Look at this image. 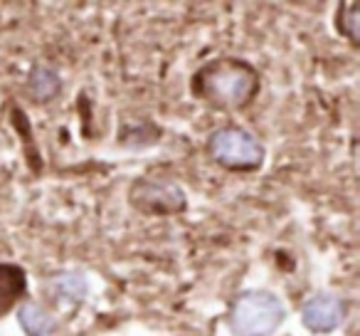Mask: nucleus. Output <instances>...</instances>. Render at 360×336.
<instances>
[{"mask_svg": "<svg viewBox=\"0 0 360 336\" xmlns=\"http://www.w3.org/2000/svg\"><path fill=\"white\" fill-rule=\"evenodd\" d=\"M55 292L60 299H72V301H79L82 297L86 294V285L79 280L77 275H62L55 280Z\"/></svg>", "mask_w": 360, "mask_h": 336, "instance_id": "obj_10", "label": "nucleus"}, {"mask_svg": "<svg viewBox=\"0 0 360 336\" xmlns=\"http://www.w3.org/2000/svg\"><path fill=\"white\" fill-rule=\"evenodd\" d=\"M207 154L227 171L252 173L264 163V146L257 141V136H252L245 129H237V126L217 129L207 139Z\"/></svg>", "mask_w": 360, "mask_h": 336, "instance_id": "obj_3", "label": "nucleus"}, {"mask_svg": "<svg viewBox=\"0 0 360 336\" xmlns=\"http://www.w3.org/2000/svg\"><path fill=\"white\" fill-rule=\"evenodd\" d=\"M18 319H20V326L27 336H50L52 331L57 329L55 316H52L50 311L40 309L37 304H32V301L20 306Z\"/></svg>", "mask_w": 360, "mask_h": 336, "instance_id": "obj_7", "label": "nucleus"}, {"mask_svg": "<svg viewBox=\"0 0 360 336\" xmlns=\"http://www.w3.org/2000/svg\"><path fill=\"white\" fill-rule=\"evenodd\" d=\"M193 94L217 111H237L252 104L259 92V75L245 60L217 57L193 75Z\"/></svg>", "mask_w": 360, "mask_h": 336, "instance_id": "obj_1", "label": "nucleus"}, {"mask_svg": "<svg viewBox=\"0 0 360 336\" xmlns=\"http://www.w3.org/2000/svg\"><path fill=\"white\" fill-rule=\"evenodd\" d=\"M358 3H343L338 6V30L348 37L353 45H358Z\"/></svg>", "mask_w": 360, "mask_h": 336, "instance_id": "obj_9", "label": "nucleus"}, {"mask_svg": "<svg viewBox=\"0 0 360 336\" xmlns=\"http://www.w3.org/2000/svg\"><path fill=\"white\" fill-rule=\"evenodd\" d=\"M286 316L284 301L266 290L242 292L232 301L227 329L232 336H271Z\"/></svg>", "mask_w": 360, "mask_h": 336, "instance_id": "obj_2", "label": "nucleus"}, {"mask_svg": "<svg viewBox=\"0 0 360 336\" xmlns=\"http://www.w3.org/2000/svg\"><path fill=\"white\" fill-rule=\"evenodd\" d=\"M345 319V301L338 294H316L301 309V321L311 334H330Z\"/></svg>", "mask_w": 360, "mask_h": 336, "instance_id": "obj_5", "label": "nucleus"}, {"mask_svg": "<svg viewBox=\"0 0 360 336\" xmlns=\"http://www.w3.org/2000/svg\"><path fill=\"white\" fill-rule=\"evenodd\" d=\"M25 290H27L25 270L18 265L0 262V316H6L25 297Z\"/></svg>", "mask_w": 360, "mask_h": 336, "instance_id": "obj_6", "label": "nucleus"}, {"mask_svg": "<svg viewBox=\"0 0 360 336\" xmlns=\"http://www.w3.org/2000/svg\"><path fill=\"white\" fill-rule=\"evenodd\" d=\"M131 203L143 213H180L186 211V193L168 181H139L131 188Z\"/></svg>", "mask_w": 360, "mask_h": 336, "instance_id": "obj_4", "label": "nucleus"}, {"mask_svg": "<svg viewBox=\"0 0 360 336\" xmlns=\"http://www.w3.org/2000/svg\"><path fill=\"white\" fill-rule=\"evenodd\" d=\"M60 77L57 72H52L50 67H35L27 77V92L35 101H50L60 94Z\"/></svg>", "mask_w": 360, "mask_h": 336, "instance_id": "obj_8", "label": "nucleus"}]
</instances>
